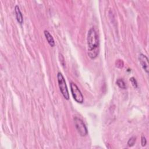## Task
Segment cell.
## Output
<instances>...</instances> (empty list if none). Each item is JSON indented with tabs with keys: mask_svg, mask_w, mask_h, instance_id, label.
<instances>
[{
	"mask_svg": "<svg viewBox=\"0 0 149 149\" xmlns=\"http://www.w3.org/2000/svg\"><path fill=\"white\" fill-rule=\"evenodd\" d=\"M88 53L92 59H96L100 51V42L99 36L95 28H91L88 33L87 37Z\"/></svg>",
	"mask_w": 149,
	"mask_h": 149,
	"instance_id": "obj_1",
	"label": "cell"
},
{
	"mask_svg": "<svg viewBox=\"0 0 149 149\" xmlns=\"http://www.w3.org/2000/svg\"><path fill=\"white\" fill-rule=\"evenodd\" d=\"M57 80H58L59 90L62 96L66 100H68L69 99V92L68 90V88L66 86L65 78L61 72H58L57 73Z\"/></svg>",
	"mask_w": 149,
	"mask_h": 149,
	"instance_id": "obj_2",
	"label": "cell"
},
{
	"mask_svg": "<svg viewBox=\"0 0 149 149\" xmlns=\"http://www.w3.org/2000/svg\"><path fill=\"white\" fill-rule=\"evenodd\" d=\"M70 91L72 93V95L74 100H75L78 103L82 104L84 101V98L79 88L77 86V85L75 83H74L73 82H71L70 83Z\"/></svg>",
	"mask_w": 149,
	"mask_h": 149,
	"instance_id": "obj_3",
	"label": "cell"
},
{
	"mask_svg": "<svg viewBox=\"0 0 149 149\" xmlns=\"http://www.w3.org/2000/svg\"><path fill=\"white\" fill-rule=\"evenodd\" d=\"M74 123L78 132L81 136H86L88 135V131L87 127L81 119L75 117L74 118Z\"/></svg>",
	"mask_w": 149,
	"mask_h": 149,
	"instance_id": "obj_4",
	"label": "cell"
},
{
	"mask_svg": "<svg viewBox=\"0 0 149 149\" xmlns=\"http://www.w3.org/2000/svg\"><path fill=\"white\" fill-rule=\"evenodd\" d=\"M139 60L143 69L147 73H148L149 63H148V59L147 57V56L144 55L143 54H140L139 56Z\"/></svg>",
	"mask_w": 149,
	"mask_h": 149,
	"instance_id": "obj_5",
	"label": "cell"
},
{
	"mask_svg": "<svg viewBox=\"0 0 149 149\" xmlns=\"http://www.w3.org/2000/svg\"><path fill=\"white\" fill-rule=\"evenodd\" d=\"M15 14H16V17H17V20L18 21V22L22 25L23 22V15L22 14V12L20 10V8L18 6H16L15 7Z\"/></svg>",
	"mask_w": 149,
	"mask_h": 149,
	"instance_id": "obj_6",
	"label": "cell"
},
{
	"mask_svg": "<svg viewBox=\"0 0 149 149\" xmlns=\"http://www.w3.org/2000/svg\"><path fill=\"white\" fill-rule=\"evenodd\" d=\"M44 36H45L46 38L48 44H50V46L51 47H54V46H55V41H54V38L52 37V35L47 30H44Z\"/></svg>",
	"mask_w": 149,
	"mask_h": 149,
	"instance_id": "obj_7",
	"label": "cell"
},
{
	"mask_svg": "<svg viewBox=\"0 0 149 149\" xmlns=\"http://www.w3.org/2000/svg\"><path fill=\"white\" fill-rule=\"evenodd\" d=\"M117 86L122 89H126V84L125 83V82L123 81V79H119L117 81V82H116Z\"/></svg>",
	"mask_w": 149,
	"mask_h": 149,
	"instance_id": "obj_8",
	"label": "cell"
},
{
	"mask_svg": "<svg viewBox=\"0 0 149 149\" xmlns=\"http://www.w3.org/2000/svg\"><path fill=\"white\" fill-rule=\"evenodd\" d=\"M136 141V137L135 136H133L132 137H130L128 141V145L129 147H132L134 146V144H135Z\"/></svg>",
	"mask_w": 149,
	"mask_h": 149,
	"instance_id": "obj_9",
	"label": "cell"
},
{
	"mask_svg": "<svg viewBox=\"0 0 149 149\" xmlns=\"http://www.w3.org/2000/svg\"><path fill=\"white\" fill-rule=\"evenodd\" d=\"M130 82L132 83V86H133V88L136 89V88H137V81H136V80L135 79V78H133V77L130 78Z\"/></svg>",
	"mask_w": 149,
	"mask_h": 149,
	"instance_id": "obj_10",
	"label": "cell"
},
{
	"mask_svg": "<svg viewBox=\"0 0 149 149\" xmlns=\"http://www.w3.org/2000/svg\"><path fill=\"white\" fill-rule=\"evenodd\" d=\"M141 146L143 147L145 146L147 144V140H146V138L144 136H141Z\"/></svg>",
	"mask_w": 149,
	"mask_h": 149,
	"instance_id": "obj_11",
	"label": "cell"
}]
</instances>
